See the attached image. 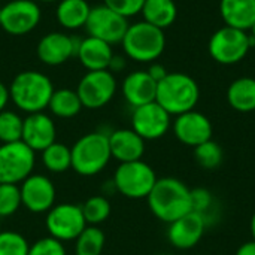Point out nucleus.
<instances>
[{
	"label": "nucleus",
	"instance_id": "de8ad7c7",
	"mask_svg": "<svg viewBox=\"0 0 255 255\" xmlns=\"http://www.w3.org/2000/svg\"><path fill=\"white\" fill-rule=\"evenodd\" d=\"M6 1H7V0H6Z\"/></svg>",
	"mask_w": 255,
	"mask_h": 255
},
{
	"label": "nucleus",
	"instance_id": "c756f323",
	"mask_svg": "<svg viewBox=\"0 0 255 255\" xmlns=\"http://www.w3.org/2000/svg\"><path fill=\"white\" fill-rule=\"evenodd\" d=\"M193 149H194V160L202 169L215 170L223 164V160H224L223 148L214 139H211Z\"/></svg>",
	"mask_w": 255,
	"mask_h": 255
},
{
	"label": "nucleus",
	"instance_id": "49530a36",
	"mask_svg": "<svg viewBox=\"0 0 255 255\" xmlns=\"http://www.w3.org/2000/svg\"><path fill=\"white\" fill-rule=\"evenodd\" d=\"M158 255H169V254H158Z\"/></svg>",
	"mask_w": 255,
	"mask_h": 255
},
{
	"label": "nucleus",
	"instance_id": "dca6fc26",
	"mask_svg": "<svg viewBox=\"0 0 255 255\" xmlns=\"http://www.w3.org/2000/svg\"><path fill=\"white\" fill-rule=\"evenodd\" d=\"M167 226V241L179 251L193 250L202 241L208 229L205 218L194 211Z\"/></svg>",
	"mask_w": 255,
	"mask_h": 255
},
{
	"label": "nucleus",
	"instance_id": "bb28decb",
	"mask_svg": "<svg viewBox=\"0 0 255 255\" xmlns=\"http://www.w3.org/2000/svg\"><path fill=\"white\" fill-rule=\"evenodd\" d=\"M40 154L43 167L51 173H64L72 169V151L64 143L54 142Z\"/></svg>",
	"mask_w": 255,
	"mask_h": 255
},
{
	"label": "nucleus",
	"instance_id": "4c0bfd02",
	"mask_svg": "<svg viewBox=\"0 0 255 255\" xmlns=\"http://www.w3.org/2000/svg\"><path fill=\"white\" fill-rule=\"evenodd\" d=\"M126 66H127L126 57H124V55H117V54H114V57H112V60H111V64H109V69H108V70H111L112 73H115V72L124 70Z\"/></svg>",
	"mask_w": 255,
	"mask_h": 255
},
{
	"label": "nucleus",
	"instance_id": "7ed1b4c3",
	"mask_svg": "<svg viewBox=\"0 0 255 255\" xmlns=\"http://www.w3.org/2000/svg\"><path fill=\"white\" fill-rule=\"evenodd\" d=\"M200 99V88L194 78L182 72L167 73L164 79L157 84L155 102L170 115L178 117L181 114L196 109Z\"/></svg>",
	"mask_w": 255,
	"mask_h": 255
},
{
	"label": "nucleus",
	"instance_id": "c03bdc74",
	"mask_svg": "<svg viewBox=\"0 0 255 255\" xmlns=\"http://www.w3.org/2000/svg\"><path fill=\"white\" fill-rule=\"evenodd\" d=\"M1 4H3V1H1V0H0V7H1Z\"/></svg>",
	"mask_w": 255,
	"mask_h": 255
},
{
	"label": "nucleus",
	"instance_id": "9b49d317",
	"mask_svg": "<svg viewBox=\"0 0 255 255\" xmlns=\"http://www.w3.org/2000/svg\"><path fill=\"white\" fill-rule=\"evenodd\" d=\"M45 226L49 236L54 239L60 242H72L84 232L88 224L79 205L60 203L54 205L46 212Z\"/></svg>",
	"mask_w": 255,
	"mask_h": 255
},
{
	"label": "nucleus",
	"instance_id": "6ab92c4d",
	"mask_svg": "<svg viewBox=\"0 0 255 255\" xmlns=\"http://www.w3.org/2000/svg\"><path fill=\"white\" fill-rule=\"evenodd\" d=\"M121 93L124 100L134 109L155 102L157 82L149 76L146 70H134L123 79Z\"/></svg>",
	"mask_w": 255,
	"mask_h": 255
},
{
	"label": "nucleus",
	"instance_id": "7c9ffc66",
	"mask_svg": "<svg viewBox=\"0 0 255 255\" xmlns=\"http://www.w3.org/2000/svg\"><path fill=\"white\" fill-rule=\"evenodd\" d=\"M24 118L13 111L4 109L0 112V142L10 143L18 142L22 137Z\"/></svg>",
	"mask_w": 255,
	"mask_h": 255
},
{
	"label": "nucleus",
	"instance_id": "473e14b6",
	"mask_svg": "<svg viewBox=\"0 0 255 255\" xmlns=\"http://www.w3.org/2000/svg\"><path fill=\"white\" fill-rule=\"evenodd\" d=\"M22 206L19 185L0 184V220L12 217Z\"/></svg>",
	"mask_w": 255,
	"mask_h": 255
},
{
	"label": "nucleus",
	"instance_id": "4be33fe9",
	"mask_svg": "<svg viewBox=\"0 0 255 255\" xmlns=\"http://www.w3.org/2000/svg\"><path fill=\"white\" fill-rule=\"evenodd\" d=\"M220 13L226 25L250 31L255 22V0H221Z\"/></svg>",
	"mask_w": 255,
	"mask_h": 255
},
{
	"label": "nucleus",
	"instance_id": "a878e982",
	"mask_svg": "<svg viewBox=\"0 0 255 255\" xmlns=\"http://www.w3.org/2000/svg\"><path fill=\"white\" fill-rule=\"evenodd\" d=\"M82 103L81 99L76 93V90H70V88H60V90H54L48 109L49 112L57 117V118H63V120H69L76 117L81 111H82Z\"/></svg>",
	"mask_w": 255,
	"mask_h": 255
},
{
	"label": "nucleus",
	"instance_id": "4468645a",
	"mask_svg": "<svg viewBox=\"0 0 255 255\" xmlns=\"http://www.w3.org/2000/svg\"><path fill=\"white\" fill-rule=\"evenodd\" d=\"M22 206L31 214H46L55 205L54 182L42 173H31L19 184Z\"/></svg>",
	"mask_w": 255,
	"mask_h": 255
},
{
	"label": "nucleus",
	"instance_id": "cd10ccee",
	"mask_svg": "<svg viewBox=\"0 0 255 255\" xmlns=\"http://www.w3.org/2000/svg\"><path fill=\"white\" fill-rule=\"evenodd\" d=\"M106 236L99 226H87L75 239V255H102Z\"/></svg>",
	"mask_w": 255,
	"mask_h": 255
},
{
	"label": "nucleus",
	"instance_id": "20e7f679",
	"mask_svg": "<svg viewBox=\"0 0 255 255\" xmlns=\"http://www.w3.org/2000/svg\"><path fill=\"white\" fill-rule=\"evenodd\" d=\"M123 51L127 58L136 63H154L166 49L164 30L148 22L137 21L128 25L123 40Z\"/></svg>",
	"mask_w": 255,
	"mask_h": 255
},
{
	"label": "nucleus",
	"instance_id": "f3484780",
	"mask_svg": "<svg viewBox=\"0 0 255 255\" xmlns=\"http://www.w3.org/2000/svg\"><path fill=\"white\" fill-rule=\"evenodd\" d=\"M78 40L63 31H51L45 34L37 46L36 54L40 63L45 66H61L67 63L76 54Z\"/></svg>",
	"mask_w": 255,
	"mask_h": 255
},
{
	"label": "nucleus",
	"instance_id": "1a4fd4ad",
	"mask_svg": "<svg viewBox=\"0 0 255 255\" xmlns=\"http://www.w3.org/2000/svg\"><path fill=\"white\" fill-rule=\"evenodd\" d=\"M42 19V10L36 0H7L0 7V27L10 36L31 33Z\"/></svg>",
	"mask_w": 255,
	"mask_h": 255
},
{
	"label": "nucleus",
	"instance_id": "f03ea898",
	"mask_svg": "<svg viewBox=\"0 0 255 255\" xmlns=\"http://www.w3.org/2000/svg\"><path fill=\"white\" fill-rule=\"evenodd\" d=\"M54 90L48 75L37 70H22L12 79L9 96L16 109L28 115L48 109Z\"/></svg>",
	"mask_w": 255,
	"mask_h": 255
},
{
	"label": "nucleus",
	"instance_id": "412c9836",
	"mask_svg": "<svg viewBox=\"0 0 255 255\" xmlns=\"http://www.w3.org/2000/svg\"><path fill=\"white\" fill-rule=\"evenodd\" d=\"M114 54L112 45L97 37L87 36L82 40H78L75 57L84 66V69H87V72H91L108 70Z\"/></svg>",
	"mask_w": 255,
	"mask_h": 255
},
{
	"label": "nucleus",
	"instance_id": "f257e3e1",
	"mask_svg": "<svg viewBox=\"0 0 255 255\" xmlns=\"http://www.w3.org/2000/svg\"><path fill=\"white\" fill-rule=\"evenodd\" d=\"M146 202L152 215L166 224H170L193 211L191 188L181 179L172 176L157 179Z\"/></svg>",
	"mask_w": 255,
	"mask_h": 255
},
{
	"label": "nucleus",
	"instance_id": "79ce46f5",
	"mask_svg": "<svg viewBox=\"0 0 255 255\" xmlns=\"http://www.w3.org/2000/svg\"><path fill=\"white\" fill-rule=\"evenodd\" d=\"M250 36L253 37V40H254V42H255V22H254V24H253V27L250 28Z\"/></svg>",
	"mask_w": 255,
	"mask_h": 255
},
{
	"label": "nucleus",
	"instance_id": "a19ab883",
	"mask_svg": "<svg viewBox=\"0 0 255 255\" xmlns=\"http://www.w3.org/2000/svg\"><path fill=\"white\" fill-rule=\"evenodd\" d=\"M250 232H251V236L255 241V212L254 215L251 217V221H250Z\"/></svg>",
	"mask_w": 255,
	"mask_h": 255
},
{
	"label": "nucleus",
	"instance_id": "f8f14e48",
	"mask_svg": "<svg viewBox=\"0 0 255 255\" xmlns=\"http://www.w3.org/2000/svg\"><path fill=\"white\" fill-rule=\"evenodd\" d=\"M128 25L130 24L126 16L120 15L118 12L102 3L91 7L85 30L88 36L105 40L114 46L117 43H121Z\"/></svg>",
	"mask_w": 255,
	"mask_h": 255
},
{
	"label": "nucleus",
	"instance_id": "e433bc0d",
	"mask_svg": "<svg viewBox=\"0 0 255 255\" xmlns=\"http://www.w3.org/2000/svg\"><path fill=\"white\" fill-rule=\"evenodd\" d=\"M146 72L149 73V76L158 84L161 79H164L166 76H167V70H166V67L163 66V64H160V63H157V61H154V63H151L149 64V67L146 69Z\"/></svg>",
	"mask_w": 255,
	"mask_h": 255
},
{
	"label": "nucleus",
	"instance_id": "37998d69",
	"mask_svg": "<svg viewBox=\"0 0 255 255\" xmlns=\"http://www.w3.org/2000/svg\"><path fill=\"white\" fill-rule=\"evenodd\" d=\"M37 3H58L60 0H36Z\"/></svg>",
	"mask_w": 255,
	"mask_h": 255
},
{
	"label": "nucleus",
	"instance_id": "0eeeda50",
	"mask_svg": "<svg viewBox=\"0 0 255 255\" xmlns=\"http://www.w3.org/2000/svg\"><path fill=\"white\" fill-rule=\"evenodd\" d=\"M255 45L248 31L224 25L209 39V55L220 64L232 66L241 63Z\"/></svg>",
	"mask_w": 255,
	"mask_h": 255
},
{
	"label": "nucleus",
	"instance_id": "6e6552de",
	"mask_svg": "<svg viewBox=\"0 0 255 255\" xmlns=\"http://www.w3.org/2000/svg\"><path fill=\"white\" fill-rule=\"evenodd\" d=\"M36 164V152L22 140L0 145V184L19 185L27 179Z\"/></svg>",
	"mask_w": 255,
	"mask_h": 255
},
{
	"label": "nucleus",
	"instance_id": "2eb2a0df",
	"mask_svg": "<svg viewBox=\"0 0 255 255\" xmlns=\"http://www.w3.org/2000/svg\"><path fill=\"white\" fill-rule=\"evenodd\" d=\"M172 130L175 137L182 145L190 148H196L211 140L214 134L211 120L196 109L175 117V120L172 121Z\"/></svg>",
	"mask_w": 255,
	"mask_h": 255
},
{
	"label": "nucleus",
	"instance_id": "5701e85b",
	"mask_svg": "<svg viewBox=\"0 0 255 255\" xmlns=\"http://www.w3.org/2000/svg\"><path fill=\"white\" fill-rule=\"evenodd\" d=\"M227 103L241 114L255 112V78L242 76L235 79L227 88Z\"/></svg>",
	"mask_w": 255,
	"mask_h": 255
},
{
	"label": "nucleus",
	"instance_id": "393cba45",
	"mask_svg": "<svg viewBox=\"0 0 255 255\" xmlns=\"http://www.w3.org/2000/svg\"><path fill=\"white\" fill-rule=\"evenodd\" d=\"M140 13L145 22L164 30L176 21L178 7L173 0H145Z\"/></svg>",
	"mask_w": 255,
	"mask_h": 255
},
{
	"label": "nucleus",
	"instance_id": "c85d7f7f",
	"mask_svg": "<svg viewBox=\"0 0 255 255\" xmlns=\"http://www.w3.org/2000/svg\"><path fill=\"white\" fill-rule=\"evenodd\" d=\"M84 218L88 226H100L111 217V202L106 196H91L85 200L84 205H81Z\"/></svg>",
	"mask_w": 255,
	"mask_h": 255
},
{
	"label": "nucleus",
	"instance_id": "b1692460",
	"mask_svg": "<svg viewBox=\"0 0 255 255\" xmlns=\"http://www.w3.org/2000/svg\"><path fill=\"white\" fill-rule=\"evenodd\" d=\"M91 6L87 0H60L55 9L57 22L66 30L85 27Z\"/></svg>",
	"mask_w": 255,
	"mask_h": 255
},
{
	"label": "nucleus",
	"instance_id": "58836bf2",
	"mask_svg": "<svg viewBox=\"0 0 255 255\" xmlns=\"http://www.w3.org/2000/svg\"><path fill=\"white\" fill-rule=\"evenodd\" d=\"M10 100V96H9V87H6L1 81H0V112L6 109L7 103Z\"/></svg>",
	"mask_w": 255,
	"mask_h": 255
},
{
	"label": "nucleus",
	"instance_id": "aec40b11",
	"mask_svg": "<svg viewBox=\"0 0 255 255\" xmlns=\"http://www.w3.org/2000/svg\"><path fill=\"white\" fill-rule=\"evenodd\" d=\"M109 136L111 155L118 163H130L142 160L145 154V140L133 128H117Z\"/></svg>",
	"mask_w": 255,
	"mask_h": 255
},
{
	"label": "nucleus",
	"instance_id": "c9c22d12",
	"mask_svg": "<svg viewBox=\"0 0 255 255\" xmlns=\"http://www.w3.org/2000/svg\"><path fill=\"white\" fill-rule=\"evenodd\" d=\"M143 3H145V0H103L105 6L111 7L112 10L118 12L123 16H126L127 19L130 16L140 13Z\"/></svg>",
	"mask_w": 255,
	"mask_h": 255
},
{
	"label": "nucleus",
	"instance_id": "9d476101",
	"mask_svg": "<svg viewBox=\"0 0 255 255\" xmlns=\"http://www.w3.org/2000/svg\"><path fill=\"white\" fill-rule=\"evenodd\" d=\"M118 90V82L111 70L87 72L78 82L76 93L85 109H100L111 103Z\"/></svg>",
	"mask_w": 255,
	"mask_h": 255
},
{
	"label": "nucleus",
	"instance_id": "2f4dec72",
	"mask_svg": "<svg viewBox=\"0 0 255 255\" xmlns=\"http://www.w3.org/2000/svg\"><path fill=\"white\" fill-rule=\"evenodd\" d=\"M191 206H193L194 212L200 214L205 218V221L209 227L212 220H215V212H217L215 199H214L212 193L206 188L191 190Z\"/></svg>",
	"mask_w": 255,
	"mask_h": 255
},
{
	"label": "nucleus",
	"instance_id": "f704fd0d",
	"mask_svg": "<svg viewBox=\"0 0 255 255\" xmlns=\"http://www.w3.org/2000/svg\"><path fill=\"white\" fill-rule=\"evenodd\" d=\"M27 255H67L64 244L52 236L42 238L30 245Z\"/></svg>",
	"mask_w": 255,
	"mask_h": 255
},
{
	"label": "nucleus",
	"instance_id": "72a5a7b5",
	"mask_svg": "<svg viewBox=\"0 0 255 255\" xmlns=\"http://www.w3.org/2000/svg\"><path fill=\"white\" fill-rule=\"evenodd\" d=\"M30 244L27 239L12 230L0 232V255H27Z\"/></svg>",
	"mask_w": 255,
	"mask_h": 255
},
{
	"label": "nucleus",
	"instance_id": "ea45409f",
	"mask_svg": "<svg viewBox=\"0 0 255 255\" xmlns=\"http://www.w3.org/2000/svg\"><path fill=\"white\" fill-rule=\"evenodd\" d=\"M236 255H255V241H248L245 244H242L238 251H236Z\"/></svg>",
	"mask_w": 255,
	"mask_h": 255
},
{
	"label": "nucleus",
	"instance_id": "a211bd4d",
	"mask_svg": "<svg viewBox=\"0 0 255 255\" xmlns=\"http://www.w3.org/2000/svg\"><path fill=\"white\" fill-rule=\"evenodd\" d=\"M57 127L51 115L45 112L28 114L22 124L21 140L34 152H42L55 142Z\"/></svg>",
	"mask_w": 255,
	"mask_h": 255
},
{
	"label": "nucleus",
	"instance_id": "a18cd8bd",
	"mask_svg": "<svg viewBox=\"0 0 255 255\" xmlns=\"http://www.w3.org/2000/svg\"><path fill=\"white\" fill-rule=\"evenodd\" d=\"M0 232H1V223H0Z\"/></svg>",
	"mask_w": 255,
	"mask_h": 255
},
{
	"label": "nucleus",
	"instance_id": "423d86ee",
	"mask_svg": "<svg viewBox=\"0 0 255 255\" xmlns=\"http://www.w3.org/2000/svg\"><path fill=\"white\" fill-rule=\"evenodd\" d=\"M157 179L155 170L143 160L120 163L112 176L115 191L131 200L146 199Z\"/></svg>",
	"mask_w": 255,
	"mask_h": 255
},
{
	"label": "nucleus",
	"instance_id": "39448f33",
	"mask_svg": "<svg viewBox=\"0 0 255 255\" xmlns=\"http://www.w3.org/2000/svg\"><path fill=\"white\" fill-rule=\"evenodd\" d=\"M72 151V169L85 178L96 176L105 170L112 155L109 148V136L103 131H91L81 136Z\"/></svg>",
	"mask_w": 255,
	"mask_h": 255
},
{
	"label": "nucleus",
	"instance_id": "ddd939ff",
	"mask_svg": "<svg viewBox=\"0 0 255 255\" xmlns=\"http://www.w3.org/2000/svg\"><path fill=\"white\" fill-rule=\"evenodd\" d=\"M131 128L145 142L158 140L172 128V117L157 102H151L133 109Z\"/></svg>",
	"mask_w": 255,
	"mask_h": 255
}]
</instances>
